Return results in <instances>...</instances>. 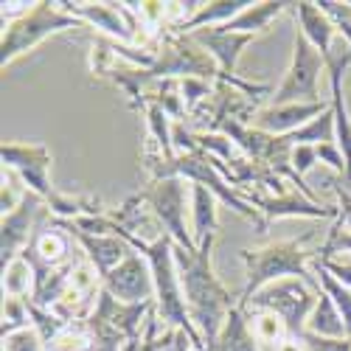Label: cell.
<instances>
[{
	"label": "cell",
	"mask_w": 351,
	"mask_h": 351,
	"mask_svg": "<svg viewBox=\"0 0 351 351\" xmlns=\"http://www.w3.org/2000/svg\"><path fill=\"white\" fill-rule=\"evenodd\" d=\"M214 242H217V233H208L199 242L197 253H189L186 247L174 242V265H178L183 298L191 315V324L202 335L206 346L217 343L228 315L239 306V295H233L214 273V265H211Z\"/></svg>",
	"instance_id": "cell-1"
},
{
	"label": "cell",
	"mask_w": 351,
	"mask_h": 351,
	"mask_svg": "<svg viewBox=\"0 0 351 351\" xmlns=\"http://www.w3.org/2000/svg\"><path fill=\"white\" fill-rule=\"evenodd\" d=\"M317 239H320V230L312 228V230L304 233L301 239L270 242L265 247H245L239 253V258L245 261L247 281H245V287L239 292V309H245L265 287H270L276 281H284V278H298L312 292L320 295V284H317L315 273L309 270L312 258L317 256V247H309V245L317 242Z\"/></svg>",
	"instance_id": "cell-2"
},
{
	"label": "cell",
	"mask_w": 351,
	"mask_h": 351,
	"mask_svg": "<svg viewBox=\"0 0 351 351\" xmlns=\"http://www.w3.org/2000/svg\"><path fill=\"white\" fill-rule=\"evenodd\" d=\"M3 169L17 171V178L48 202L53 217L60 219H79V217H104L110 208L101 206L96 197H73L56 191L51 183V149L45 143H3L0 149Z\"/></svg>",
	"instance_id": "cell-3"
},
{
	"label": "cell",
	"mask_w": 351,
	"mask_h": 351,
	"mask_svg": "<svg viewBox=\"0 0 351 351\" xmlns=\"http://www.w3.org/2000/svg\"><path fill=\"white\" fill-rule=\"evenodd\" d=\"M82 25L84 23L76 20L73 14L62 12L60 3L40 0L25 17L3 25V37H0V65H3V71H6L20 53L32 51L43 40H48L53 34H62V32H71V28H82Z\"/></svg>",
	"instance_id": "cell-4"
},
{
	"label": "cell",
	"mask_w": 351,
	"mask_h": 351,
	"mask_svg": "<svg viewBox=\"0 0 351 351\" xmlns=\"http://www.w3.org/2000/svg\"><path fill=\"white\" fill-rule=\"evenodd\" d=\"M326 73V60L301 32H295L292 43V65L284 82L276 87L270 107L287 104H317L320 101V76Z\"/></svg>",
	"instance_id": "cell-5"
},
{
	"label": "cell",
	"mask_w": 351,
	"mask_h": 351,
	"mask_svg": "<svg viewBox=\"0 0 351 351\" xmlns=\"http://www.w3.org/2000/svg\"><path fill=\"white\" fill-rule=\"evenodd\" d=\"M141 199L146 202V208L155 214V219L163 225V230L186 247L189 253H197L194 237L186 228V202L191 197V183L183 178H163V180H149L146 189L138 191Z\"/></svg>",
	"instance_id": "cell-6"
},
{
	"label": "cell",
	"mask_w": 351,
	"mask_h": 351,
	"mask_svg": "<svg viewBox=\"0 0 351 351\" xmlns=\"http://www.w3.org/2000/svg\"><path fill=\"white\" fill-rule=\"evenodd\" d=\"M315 304H317V292H312L298 278H284V281H276V284L261 289L242 312L270 309V312H276L287 324L289 337H301L306 332V320H309Z\"/></svg>",
	"instance_id": "cell-7"
},
{
	"label": "cell",
	"mask_w": 351,
	"mask_h": 351,
	"mask_svg": "<svg viewBox=\"0 0 351 351\" xmlns=\"http://www.w3.org/2000/svg\"><path fill=\"white\" fill-rule=\"evenodd\" d=\"M48 214H51L48 202L43 197H37L34 191L25 189V197H23L20 206L0 219V261H3V267L32 245L37 225Z\"/></svg>",
	"instance_id": "cell-8"
},
{
	"label": "cell",
	"mask_w": 351,
	"mask_h": 351,
	"mask_svg": "<svg viewBox=\"0 0 351 351\" xmlns=\"http://www.w3.org/2000/svg\"><path fill=\"white\" fill-rule=\"evenodd\" d=\"M101 287L110 292L112 298H119L124 304H143V301H155V278L152 267L141 253L130 250L124 261L112 273L104 276Z\"/></svg>",
	"instance_id": "cell-9"
},
{
	"label": "cell",
	"mask_w": 351,
	"mask_h": 351,
	"mask_svg": "<svg viewBox=\"0 0 351 351\" xmlns=\"http://www.w3.org/2000/svg\"><path fill=\"white\" fill-rule=\"evenodd\" d=\"M250 206L265 217L267 222L273 219H284V217H309V219H337L340 208L337 206H326V202H315L306 194H301L298 189H289L287 194L276 197V194H242Z\"/></svg>",
	"instance_id": "cell-10"
},
{
	"label": "cell",
	"mask_w": 351,
	"mask_h": 351,
	"mask_svg": "<svg viewBox=\"0 0 351 351\" xmlns=\"http://www.w3.org/2000/svg\"><path fill=\"white\" fill-rule=\"evenodd\" d=\"M51 225H56V228H62L68 237L84 250V258L90 261V265L99 270V276H101V281H104V276L107 273H112L115 267L124 261V256L132 250L124 239H119V237H93V233H87V230H82L73 219H60V217H51Z\"/></svg>",
	"instance_id": "cell-11"
},
{
	"label": "cell",
	"mask_w": 351,
	"mask_h": 351,
	"mask_svg": "<svg viewBox=\"0 0 351 351\" xmlns=\"http://www.w3.org/2000/svg\"><path fill=\"white\" fill-rule=\"evenodd\" d=\"M332 110V101H317V104H287V107H258L253 127L267 132V135H292L295 130L306 127L312 119Z\"/></svg>",
	"instance_id": "cell-12"
},
{
	"label": "cell",
	"mask_w": 351,
	"mask_h": 351,
	"mask_svg": "<svg viewBox=\"0 0 351 351\" xmlns=\"http://www.w3.org/2000/svg\"><path fill=\"white\" fill-rule=\"evenodd\" d=\"M107 214H110V219H112L115 225H121L127 233H132V237H138V239H143V242H158L163 233H166L163 225L155 219V214L146 208V202L141 199V194L127 197L119 208L107 211Z\"/></svg>",
	"instance_id": "cell-13"
},
{
	"label": "cell",
	"mask_w": 351,
	"mask_h": 351,
	"mask_svg": "<svg viewBox=\"0 0 351 351\" xmlns=\"http://www.w3.org/2000/svg\"><path fill=\"white\" fill-rule=\"evenodd\" d=\"M292 9H295V20H298V32L324 53V60L332 53L335 48V37H340L337 25L329 14H324V9H320L317 3H309V0H301V3H292Z\"/></svg>",
	"instance_id": "cell-14"
},
{
	"label": "cell",
	"mask_w": 351,
	"mask_h": 351,
	"mask_svg": "<svg viewBox=\"0 0 351 351\" xmlns=\"http://www.w3.org/2000/svg\"><path fill=\"white\" fill-rule=\"evenodd\" d=\"M250 3H253V0H211V3H202V6L197 9V14H194L189 23L171 28V32L186 37V34H191V32H199V28L225 25V23H230L233 17H239Z\"/></svg>",
	"instance_id": "cell-15"
},
{
	"label": "cell",
	"mask_w": 351,
	"mask_h": 351,
	"mask_svg": "<svg viewBox=\"0 0 351 351\" xmlns=\"http://www.w3.org/2000/svg\"><path fill=\"white\" fill-rule=\"evenodd\" d=\"M32 245H34L37 256L45 261V265H51V267H62V265H68V261H71V253H73V250H71L73 239L68 237L62 228L51 225V214L37 225V233H34Z\"/></svg>",
	"instance_id": "cell-16"
},
{
	"label": "cell",
	"mask_w": 351,
	"mask_h": 351,
	"mask_svg": "<svg viewBox=\"0 0 351 351\" xmlns=\"http://www.w3.org/2000/svg\"><path fill=\"white\" fill-rule=\"evenodd\" d=\"M206 351H261V346H258V340L250 329V320L239 306L228 315L217 343L208 346Z\"/></svg>",
	"instance_id": "cell-17"
},
{
	"label": "cell",
	"mask_w": 351,
	"mask_h": 351,
	"mask_svg": "<svg viewBox=\"0 0 351 351\" xmlns=\"http://www.w3.org/2000/svg\"><path fill=\"white\" fill-rule=\"evenodd\" d=\"M292 3H284V0H267V3H250L239 17H233L230 23L219 25L225 32H233V34H261L267 32L270 20H276L278 14H284Z\"/></svg>",
	"instance_id": "cell-18"
},
{
	"label": "cell",
	"mask_w": 351,
	"mask_h": 351,
	"mask_svg": "<svg viewBox=\"0 0 351 351\" xmlns=\"http://www.w3.org/2000/svg\"><path fill=\"white\" fill-rule=\"evenodd\" d=\"M217 197L206 189L191 183V222H194V245L199 247V242L208 237V233L219 230V219H217Z\"/></svg>",
	"instance_id": "cell-19"
},
{
	"label": "cell",
	"mask_w": 351,
	"mask_h": 351,
	"mask_svg": "<svg viewBox=\"0 0 351 351\" xmlns=\"http://www.w3.org/2000/svg\"><path fill=\"white\" fill-rule=\"evenodd\" d=\"M306 332L312 335H320V337H332V340H343L348 337L346 332V324H343V315L337 312L335 301L326 295L324 289H320V295H317V304L306 320Z\"/></svg>",
	"instance_id": "cell-20"
},
{
	"label": "cell",
	"mask_w": 351,
	"mask_h": 351,
	"mask_svg": "<svg viewBox=\"0 0 351 351\" xmlns=\"http://www.w3.org/2000/svg\"><path fill=\"white\" fill-rule=\"evenodd\" d=\"M245 315L250 320V329H253L258 346H273L276 348V346H281L289 337L287 324H284V320L276 312H270V309H250Z\"/></svg>",
	"instance_id": "cell-21"
},
{
	"label": "cell",
	"mask_w": 351,
	"mask_h": 351,
	"mask_svg": "<svg viewBox=\"0 0 351 351\" xmlns=\"http://www.w3.org/2000/svg\"><path fill=\"white\" fill-rule=\"evenodd\" d=\"M309 270L315 273V278H317V284H320V289L326 292V295L335 301V306H337V312L343 315V324H346V332H348V337H351V289L348 287H343L324 265H320L317 258H312V265H309Z\"/></svg>",
	"instance_id": "cell-22"
},
{
	"label": "cell",
	"mask_w": 351,
	"mask_h": 351,
	"mask_svg": "<svg viewBox=\"0 0 351 351\" xmlns=\"http://www.w3.org/2000/svg\"><path fill=\"white\" fill-rule=\"evenodd\" d=\"M289 146H320V143H337V135H335V112L326 110L324 115L312 119L306 127L295 130L292 135H287Z\"/></svg>",
	"instance_id": "cell-23"
},
{
	"label": "cell",
	"mask_w": 351,
	"mask_h": 351,
	"mask_svg": "<svg viewBox=\"0 0 351 351\" xmlns=\"http://www.w3.org/2000/svg\"><path fill=\"white\" fill-rule=\"evenodd\" d=\"M3 298H32L34 289V273L28 267V261L17 256L14 261L3 267Z\"/></svg>",
	"instance_id": "cell-24"
},
{
	"label": "cell",
	"mask_w": 351,
	"mask_h": 351,
	"mask_svg": "<svg viewBox=\"0 0 351 351\" xmlns=\"http://www.w3.org/2000/svg\"><path fill=\"white\" fill-rule=\"evenodd\" d=\"M28 301V298H25ZM28 317H32V326L37 329V335L43 337V343L48 346V343H53L56 337H60L71 324H65V320L60 317V315H53L51 309H40L37 304H32L28 301Z\"/></svg>",
	"instance_id": "cell-25"
},
{
	"label": "cell",
	"mask_w": 351,
	"mask_h": 351,
	"mask_svg": "<svg viewBox=\"0 0 351 351\" xmlns=\"http://www.w3.org/2000/svg\"><path fill=\"white\" fill-rule=\"evenodd\" d=\"M32 326L28 317V301L25 298H3V326H0V337H12L23 329Z\"/></svg>",
	"instance_id": "cell-26"
},
{
	"label": "cell",
	"mask_w": 351,
	"mask_h": 351,
	"mask_svg": "<svg viewBox=\"0 0 351 351\" xmlns=\"http://www.w3.org/2000/svg\"><path fill=\"white\" fill-rule=\"evenodd\" d=\"M180 96H183V104H186V112L191 115L197 107H202L211 96H214V82L208 79H180Z\"/></svg>",
	"instance_id": "cell-27"
},
{
	"label": "cell",
	"mask_w": 351,
	"mask_h": 351,
	"mask_svg": "<svg viewBox=\"0 0 351 351\" xmlns=\"http://www.w3.org/2000/svg\"><path fill=\"white\" fill-rule=\"evenodd\" d=\"M14 183H17V171L3 169V189H0V211H3V217L12 214L25 197V191Z\"/></svg>",
	"instance_id": "cell-28"
},
{
	"label": "cell",
	"mask_w": 351,
	"mask_h": 351,
	"mask_svg": "<svg viewBox=\"0 0 351 351\" xmlns=\"http://www.w3.org/2000/svg\"><path fill=\"white\" fill-rule=\"evenodd\" d=\"M3 351H45V343H43V337L37 335L34 326H28V329L6 337L3 340Z\"/></svg>",
	"instance_id": "cell-29"
},
{
	"label": "cell",
	"mask_w": 351,
	"mask_h": 351,
	"mask_svg": "<svg viewBox=\"0 0 351 351\" xmlns=\"http://www.w3.org/2000/svg\"><path fill=\"white\" fill-rule=\"evenodd\" d=\"M298 340L304 343V348H306V351H351V337L332 340V337H320V335L304 332Z\"/></svg>",
	"instance_id": "cell-30"
},
{
	"label": "cell",
	"mask_w": 351,
	"mask_h": 351,
	"mask_svg": "<svg viewBox=\"0 0 351 351\" xmlns=\"http://www.w3.org/2000/svg\"><path fill=\"white\" fill-rule=\"evenodd\" d=\"M289 163H292V169H295L298 178H304V174L317 163V146H292Z\"/></svg>",
	"instance_id": "cell-31"
},
{
	"label": "cell",
	"mask_w": 351,
	"mask_h": 351,
	"mask_svg": "<svg viewBox=\"0 0 351 351\" xmlns=\"http://www.w3.org/2000/svg\"><path fill=\"white\" fill-rule=\"evenodd\" d=\"M317 160L320 163H326L337 171V178H346V158L340 152V146L337 143H320L317 146Z\"/></svg>",
	"instance_id": "cell-32"
},
{
	"label": "cell",
	"mask_w": 351,
	"mask_h": 351,
	"mask_svg": "<svg viewBox=\"0 0 351 351\" xmlns=\"http://www.w3.org/2000/svg\"><path fill=\"white\" fill-rule=\"evenodd\" d=\"M317 258V256H315ZM320 265H324L343 287H348L351 289V256H343V258H335V256H329V258H317Z\"/></svg>",
	"instance_id": "cell-33"
},
{
	"label": "cell",
	"mask_w": 351,
	"mask_h": 351,
	"mask_svg": "<svg viewBox=\"0 0 351 351\" xmlns=\"http://www.w3.org/2000/svg\"><path fill=\"white\" fill-rule=\"evenodd\" d=\"M32 9H34V3H25V0H9V3H3V9H0V14H3V25L25 17Z\"/></svg>",
	"instance_id": "cell-34"
},
{
	"label": "cell",
	"mask_w": 351,
	"mask_h": 351,
	"mask_svg": "<svg viewBox=\"0 0 351 351\" xmlns=\"http://www.w3.org/2000/svg\"><path fill=\"white\" fill-rule=\"evenodd\" d=\"M273 351H306V348H304V343H301L298 337H287V340H284L281 346H276Z\"/></svg>",
	"instance_id": "cell-35"
},
{
	"label": "cell",
	"mask_w": 351,
	"mask_h": 351,
	"mask_svg": "<svg viewBox=\"0 0 351 351\" xmlns=\"http://www.w3.org/2000/svg\"><path fill=\"white\" fill-rule=\"evenodd\" d=\"M124 351H138V343H127V348Z\"/></svg>",
	"instance_id": "cell-36"
},
{
	"label": "cell",
	"mask_w": 351,
	"mask_h": 351,
	"mask_svg": "<svg viewBox=\"0 0 351 351\" xmlns=\"http://www.w3.org/2000/svg\"><path fill=\"white\" fill-rule=\"evenodd\" d=\"M348 3H351V0H348Z\"/></svg>",
	"instance_id": "cell-37"
}]
</instances>
